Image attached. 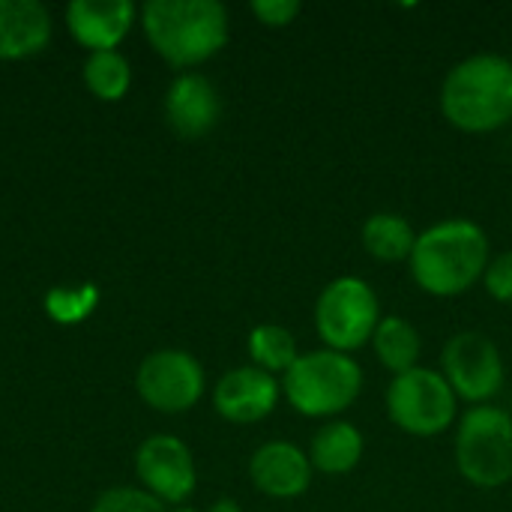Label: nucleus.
<instances>
[{"label":"nucleus","mask_w":512,"mask_h":512,"mask_svg":"<svg viewBox=\"0 0 512 512\" xmlns=\"http://www.w3.org/2000/svg\"><path fill=\"white\" fill-rule=\"evenodd\" d=\"M441 375L453 387L459 402L492 405L504 390L507 369L498 345L480 330H459L447 339L441 354Z\"/></svg>","instance_id":"6e6552de"},{"label":"nucleus","mask_w":512,"mask_h":512,"mask_svg":"<svg viewBox=\"0 0 512 512\" xmlns=\"http://www.w3.org/2000/svg\"><path fill=\"white\" fill-rule=\"evenodd\" d=\"M135 390L141 402L159 414H186L201 402L207 375L195 354L162 348L141 360L135 372Z\"/></svg>","instance_id":"1a4fd4ad"},{"label":"nucleus","mask_w":512,"mask_h":512,"mask_svg":"<svg viewBox=\"0 0 512 512\" xmlns=\"http://www.w3.org/2000/svg\"><path fill=\"white\" fill-rule=\"evenodd\" d=\"M222 114L213 81L201 72H180L165 90V120L180 138H204Z\"/></svg>","instance_id":"4468645a"},{"label":"nucleus","mask_w":512,"mask_h":512,"mask_svg":"<svg viewBox=\"0 0 512 512\" xmlns=\"http://www.w3.org/2000/svg\"><path fill=\"white\" fill-rule=\"evenodd\" d=\"M84 87L102 102H120L132 87V66L120 51H96L81 66Z\"/></svg>","instance_id":"aec40b11"},{"label":"nucleus","mask_w":512,"mask_h":512,"mask_svg":"<svg viewBox=\"0 0 512 512\" xmlns=\"http://www.w3.org/2000/svg\"><path fill=\"white\" fill-rule=\"evenodd\" d=\"M363 393V369L351 354L330 348L306 351L282 375L285 402L309 420H333L345 414Z\"/></svg>","instance_id":"20e7f679"},{"label":"nucleus","mask_w":512,"mask_h":512,"mask_svg":"<svg viewBox=\"0 0 512 512\" xmlns=\"http://www.w3.org/2000/svg\"><path fill=\"white\" fill-rule=\"evenodd\" d=\"M168 507L141 486H117L96 498L90 512H165Z\"/></svg>","instance_id":"4be33fe9"},{"label":"nucleus","mask_w":512,"mask_h":512,"mask_svg":"<svg viewBox=\"0 0 512 512\" xmlns=\"http://www.w3.org/2000/svg\"><path fill=\"white\" fill-rule=\"evenodd\" d=\"M99 303V288L93 282H81V285H54L42 306H45V315L54 321V324H63V327H75L81 321H87L93 315Z\"/></svg>","instance_id":"412c9836"},{"label":"nucleus","mask_w":512,"mask_h":512,"mask_svg":"<svg viewBox=\"0 0 512 512\" xmlns=\"http://www.w3.org/2000/svg\"><path fill=\"white\" fill-rule=\"evenodd\" d=\"M135 21L138 6L132 0H72L66 6V30L87 54L117 51Z\"/></svg>","instance_id":"f8f14e48"},{"label":"nucleus","mask_w":512,"mask_h":512,"mask_svg":"<svg viewBox=\"0 0 512 512\" xmlns=\"http://www.w3.org/2000/svg\"><path fill=\"white\" fill-rule=\"evenodd\" d=\"M312 318L324 348L339 354H354L372 345V336L384 315H381V300L366 279L339 276L321 288Z\"/></svg>","instance_id":"423d86ee"},{"label":"nucleus","mask_w":512,"mask_h":512,"mask_svg":"<svg viewBox=\"0 0 512 512\" xmlns=\"http://www.w3.org/2000/svg\"><path fill=\"white\" fill-rule=\"evenodd\" d=\"M282 399V381L258 366H237L213 387V408L222 420L252 426L267 420Z\"/></svg>","instance_id":"9b49d317"},{"label":"nucleus","mask_w":512,"mask_h":512,"mask_svg":"<svg viewBox=\"0 0 512 512\" xmlns=\"http://www.w3.org/2000/svg\"><path fill=\"white\" fill-rule=\"evenodd\" d=\"M315 468L309 453H303L291 441H267L249 459V480L252 486L276 501H294L309 492Z\"/></svg>","instance_id":"ddd939ff"},{"label":"nucleus","mask_w":512,"mask_h":512,"mask_svg":"<svg viewBox=\"0 0 512 512\" xmlns=\"http://www.w3.org/2000/svg\"><path fill=\"white\" fill-rule=\"evenodd\" d=\"M483 288L492 300L498 303H512V249L492 255L486 273H483Z\"/></svg>","instance_id":"5701e85b"},{"label":"nucleus","mask_w":512,"mask_h":512,"mask_svg":"<svg viewBox=\"0 0 512 512\" xmlns=\"http://www.w3.org/2000/svg\"><path fill=\"white\" fill-rule=\"evenodd\" d=\"M249 9L264 27H288L303 12L297 0H255Z\"/></svg>","instance_id":"b1692460"},{"label":"nucleus","mask_w":512,"mask_h":512,"mask_svg":"<svg viewBox=\"0 0 512 512\" xmlns=\"http://www.w3.org/2000/svg\"><path fill=\"white\" fill-rule=\"evenodd\" d=\"M372 351H375L378 363L396 378V375H405L420 366L423 339H420V330L408 318L384 315L372 336Z\"/></svg>","instance_id":"a211bd4d"},{"label":"nucleus","mask_w":512,"mask_h":512,"mask_svg":"<svg viewBox=\"0 0 512 512\" xmlns=\"http://www.w3.org/2000/svg\"><path fill=\"white\" fill-rule=\"evenodd\" d=\"M207 512H243V510H240V504H237L234 498H219V501H213V504H210V510Z\"/></svg>","instance_id":"393cba45"},{"label":"nucleus","mask_w":512,"mask_h":512,"mask_svg":"<svg viewBox=\"0 0 512 512\" xmlns=\"http://www.w3.org/2000/svg\"><path fill=\"white\" fill-rule=\"evenodd\" d=\"M165 512H198L195 507H186V504H180V507H168Z\"/></svg>","instance_id":"a878e982"},{"label":"nucleus","mask_w":512,"mask_h":512,"mask_svg":"<svg viewBox=\"0 0 512 512\" xmlns=\"http://www.w3.org/2000/svg\"><path fill=\"white\" fill-rule=\"evenodd\" d=\"M489 261L492 249L486 228L474 219L453 216L417 234L408 270L423 294L453 300L483 282Z\"/></svg>","instance_id":"f257e3e1"},{"label":"nucleus","mask_w":512,"mask_h":512,"mask_svg":"<svg viewBox=\"0 0 512 512\" xmlns=\"http://www.w3.org/2000/svg\"><path fill=\"white\" fill-rule=\"evenodd\" d=\"M138 15L150 48L174 69L213 60L231 36V18L219 0H150Z\"/></svg>","instance_id":"f03ea898"},{"label":"nucleus","mask_w":512,"mask_h":512,"mask_svg":"<svg viewBox=\"0 0 512 512\" xmlns=\"http://www.w3.org/2000/svg\"><path fill=\"white\" fill-rule=\"evenodd\" d=\"M456 471L474 489H504L512 483V414L498 405H474L456 423Z\"/></svg>","instance_id":"39448f33"},{"label":"nucleus","mask_w":512,"mask_h":512,"mask_svg":"<svg viewBox=\"0 0 512 512\" xmlns=\"http://www.w3.org/2000/svg\"><path fill=\"white\" fill-rule=\"evenodd\" d=\"M54 18L39 0H0V60H27L48 48Z\"/></svg>","instance_id":"2eb2a0df"},{"label":"nucleus","mask_w":512,"mask_h":512,"mask_svg":"<svg viewBox=\"0 0 512 512\" xmlns=\"http://www.w3.org/2000/svg\"><path fill=\"white\" fill-rule=\"evenodd\" d=\"M246 351H249V360L252 366L270 372V375H285L294 360L300 357V348H297V339L288 327L282 324H258L249 330V339H246Z\"/></svg>","instance_id":"6ab92c4d"},{"label":"nucleus","mask_w":512,"mask_h":512,"mask_svg":"<svg viewBox=\"0 0 512 512\" xmlns=\"http://www.w3.org/2000/svg\"><path fill=\"white\" fill-rule=\"evenodd\" d=\"M360 243H363L366 255L381 264H408L414 243H417V231L402 213L381 210L363 222Z\"/></svg>","instance_id":"f3484780"},{"label":"nucleus","mask_w":512,"mask_h":512,"mask_svg":"<svg viewBox=\"0 0 512 512\" xmlns=\"http://www.w3.org/2000/svg\"><path fill=\"white\" fill-rule=\"evenodd\" d=\"M441 114L468 135L498 132L512 120V57L471 54L441 81Z\"/></svg>","instance_id":"7ed1b4c3"},{"label":"nucleus","mask_w":512,"mask_h":512,"mask_svg":"<svg viewBox=\"0 0 512 512\" xmlns=\"http://www.w3.org/2000/svg\"><path fill=\"white\" fill-rule=\"evenodd\" d=\"M384 405L393 426L411 438H438L459 423V399L441 369L417 366L396 375L387 387Z\"/></svg>","instance_id":"0eeeda50"},{"label":"nucleus","mask_w":512,"mask_h":512,"mask_svg":"<svg viewBox=\"0 0 512 512\" xmlns=\"http://www.w3.org/2000/svg\"><path fill=\"white\" fill-rule=\"evenodd\" d=\"M135 474L144 492L171 507L186 504L198 486L195 456L177 435H150L141 441L135 450Z\"/></svg>","instance_id":"9d476101"},{"label":"nucleus","mask_w":512,"mask_h":512,"mask_svg":"<svg viewBox=\"0 0 512 512\" xmlns=\"http://www.w3.org/2000/svg\"><path fill=\"white\" fill-rule=\"evenodd\" d=\"M366 453L363 432L348 420H330L324 423L309 444V462L318 474L327 477H345L351 474Z\"/></svg>","instance_id":"dca6fc26"}]
</instances>
